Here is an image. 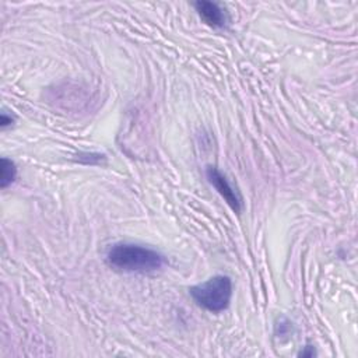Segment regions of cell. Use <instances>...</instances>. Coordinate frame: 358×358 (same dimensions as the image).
Wrapping results in <instances>:
<instances>
[{"instance_id":"obj_3","label":"cell","mask_w":358,"mask_h":358,"mask_svg":"<svg viewBox=\"0 0 358 358\" xmlns=\"http://www.w3.org/2000/svg\"><path fill=\"white\" fill-rule=\"evenodd\" d=\"M208 182L217 189V192L222 196V199L228 203V206L235 211L239 213L242 208V200L236 190L231 186L225 175H222L215 166H208L206 171Z\"/></svg>"},{"instance_id":"obj_5","label":"cell","mask_w":358,"mask_h":358,"mask_svg":"<svg viewBox=\"0 0 358 358\" xmlns=\"http://www.w3.org/2000/svg\"><path fill=\"white\" fill-rule=\"evenodd\" d=\"M17 175V168L13 161L8 158H1V176H0V186L4 189L7 187Z\"/></svg>"},{"instance_id":"obj_6","label":"cell","mask_w":358,"mask_h":358,"mask_svg":"<svg viewBox=\"0 0 358 358\" xmlns=\"http://www.w3.org/2000/svg\"><path fill=\"white\" fill-rule=\"evenodd\" d=\"M306 348H309V345H308V347H306ZM313 354H315V351H313V348H312V350H310V351H301V355H303V357H305V355H313Z\"/></svg>"},{"instance_id":"obj_1","label":"cell","mask_w":358,"mask_h":358,"mask_svg":"<svg viewBox=\"0 0 358 358\" xmlns=\"http://www.w3.org/2000/svg\"><path fill=\"white\" fill-rule=\"evenodd\" d=\"M110 267L129 273H148L165 264V256L155 249L136 243H116L106 255Z\"/></svg>"},{"instance_id":"obj_2","label":"cell","mask_w":358,"mask_h":358,"mask_svg":"<svg viewBox=\"0 0 358 358\" xmlns=\"http://www.w3.org/2000/svg\"><path fill=\"white\" fill-rule=\"evenodd\" d=\"M190 295L201 308L210 312H222L232 298V281L227 275H215L192 287Z\"/></svg>"},{"instance_id":"obj_4","label":"cell","mask_w":358,"mask_h":358,"mask_svg":"<svg viewBox=\"0 0 358 358\" xmlns=\"http://www.w3.org/2000/svg\"><path fill=\"white\" fill-rule=\"evenodd\" d=\"M194 7L199 13V15L201 17V20L208 24L213 28H221L225 25L227 22V15L224 13V10L213 1H196Z\"/></svg>"}]
</instances>
